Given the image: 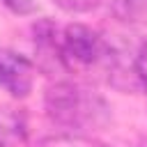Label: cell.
I'll use <instances>...</instances> for the list:
<instances>
[{
    "instance_id": "cell-1",
    "label": "cell",
    "mask_w": 147,
    "mask_h": 147,
    "mask_svg": "<svg viewBox=\"0 0 147 147\" xmlns=\"http://www.w3.org/2000/svg\"><path fill=\"white\" fill-rule=\"evenodd\" d=\"M44 110L51 122L67 129L64 133L96 131L113 119L110 106L99 92L71 80H57L46 87Z\"/></svg>"
},
{
    "instance_id": "cell-2",
    "label": "cell",
    "mask_w": 147,
    "mask_h": 147,
    "mask_svg": "<svg viewBox=\"0 0 147 147\" xmlns=\"http://www.w3.org/2000/svg\"><path fill=\"white\" fill-rule=\"evenodd\" d=\"M60 57L64 74L103 76L110 57V41L106 34L83 23H69L60 30Z\"/></svg>"
},
{
    "instance_id": "cell-3",
    "label": "cell",
    "mask_w": 147,
    "mask_h": 147,
    "mask_svg": "<svg viewBox=\"0 0 147 147\" xmlns=\"http://www.w3.org/2000/svg\"><path fill=\"white\" fill-rule=\"evenodd\" d=\"M34 74V64L25 55L0 46V87L7 94L14 99H25L32 92Z\"/></svg>"
},
{
    "instance_id": "cell-4",
    "label": "cell",
    "mask_w": 147,
    "mask_h": 147,
    "mask_svg": "<svg viewBox=\"0 0 147 147\" xmlns=\"http://www.w3.org/2000/svg\"><path fill=\"white\" fill-rule=\"evenodd\" d=\"M34 32V55H37V67L46 74H62V57H60V30L53 21L41 18L32 28Z\"/></svg>"
},
{
    "instance_id": "cell-5",
    "label": "cell",
    "mask_w": 147,
    "mask_h": 147,
    "mask_svg": "<svg viewBox=\"0 0 147 147\" xmlns=\"http://www.w3.org/2000/svg\"><path fill=\"white\" fill-rule=\"evenodd\" d=\"M110 14L129 25L147 21V0H113L110 2Z\"/></svg>"
},
{
    "instance_id": "cell-6",
    "label": "cell",
    "mask_w": 147,
    "mask_h": 147,
    "mask_svg": "<svg viewBox=\"0 0 147 147\" xmlns=\"http://www.w3.org/2000/svg\"><path fill=\"white\" fill-rule=\"evenodd\" d=\"M37 147H110V145L83 133H55V136L41 138Z\"/></svg>"
},
{
    "instance_id": "cell-7",
    "label": "cell",
    "mask_w": 147,
    "mask_h": 147,
    "mask_svg": "<svg viewBox=\"0 0 147 147\" xmlns=\"http://www.w3.org/2000/svg\"><path fill=\"white\" fill-rule=\"evenodd\" d=\"M25 126L21 117L11 110H0V147H9L16 140H23Z\"/></svg>"
},
{
    "instance_id": "cell-8",
    "label": "cell",
    "mask_w": 147,
    "mask_h": 147,
    "mask_svg": "<svg viewBox=\"0 0 147 147\" xmlns=\"http://www.w3.org/2000/svg\"><path fill=\"white\" fill-rule=\"evenodd\" d=\"M55 7H60L62 11H69V14H85V11H92L99 7L101 0H51Z\"/></svg>"
},
{
    "instance_id": "cell-9",
    "label": "cell",
    "mask_w": 147,
    "mask_h": 147,
    "mask_svg": "<svg viewBox=\"0 0 147 147\" xmlns=\"http://www.w3.org/2000/svg\"><path fill=\"white\" fill-rule=\"evenodd\" d=\"M138 78H140V90L147 94V39L138 46Z\"/></svg>"
},
{
    "instance_id": "cell-10",
    "label": "cell",
    "mask_w": 147,
    "mask_h": 147,
    "mask_svg": "<svg viewBox=\"0 0 147 147\" xmlns=\"http://www.w3.org/2000/svg\"><path fill=\"white\" fill-rule=\"evenodd\" d=\"M11 14H18V16H28V14H32L34 9H37V5H34V0H0Z\"/></svg>"
},
{
    "instance_id": "cell-11",
    "label": "cell",
    "mask_w": 147,
    "mask_h": 147,
    "mask_svg": "<svg viewBox=\"0 0 147 147\" xmlns=\"http://www.w3.org/2000/svg\"><path fill=\"white\" fill-rule=\"evenodd\" d=\"M140 147H147V138H145V140H142V142H140Z\"/></svg>"
}]
</instances>
